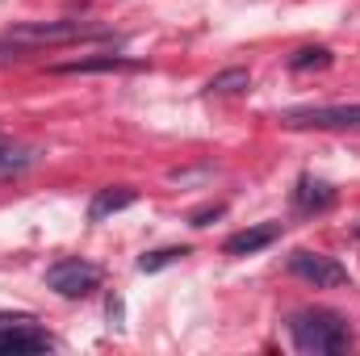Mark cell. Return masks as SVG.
<instances>
[{"instance_id": "6da1fadb", "label": "cell", "mask_w": 360, "mask_h": 356, "mask_svg": "<svg viewBox=\"0 0 360 356\" xmlns=\"http://www.w3.org/2000/svg\"><path fill=\"white\" fill-rule=\"evenodd\" d=\"M289 340L302 356H331L352 348V327L344 323V314L323 310V306H306L289 314Z\"/></svg>"}, {"instance_id": "7a4b0ae2", "label": "cell", "mask_w": 360, "mask_h": 356, "mask_svg": "<svg viewBox=\"0 0 360 356\" xmlns=\"http://www.w3.org/2000/svg\"><path fill=\"white\" fill-rule=\"evenodd\" d=\"M4 38L17 42L21 51H38V46H63V42H80V38H105V30L89 25V21H21Z\"/></svg>"}, {"instance_id": "3957f363", "label": "cell", "mask_w": 360, "mask_h": 356, "mask_svg": "<svg viewBox=\"0 0 360 356\" xmlns=\"http://www.w3.org/2000/svg\"><path fill=\"white\" fill-rule=\"evenodd\" d=\"M289 130H360V105H293L281 113Z\"/></svg>"}, {"instance_id": "277c9868", "label": "cell", "mask_w": 360, "mask_h": 356, "mask_svg": "<svg viewBox=\"0 0 360 356\" xmlns=\"http://www.w3.org/2000/svg\"><path fill=\"white\" fill-rule=\"evenodd\" d=\"M51 348H55V336L38 327L30 314H0V356H34Z\"/></svg>"}, {"instance_id": "5b68a950", "label": "cell", "mask_w": 360, "mask_h": 356, "mask_svg": "<svg viewBox=\"0 0 360 356\" xmlns=\"http://www.w3.org/2000/svg\"><path fill=\"white\" fill-rule=\"evenodd\" d=\"M285 268H289L297 281H310L314 289H335V285H348V281H352V276H348V268L340 265L335 256H323V252H306V248L289 252Z\"/></svg>"}, {"instance_id": "8992f818", "label": "cell", "mask_w": 360, "mask_h": 356, "mask_svg": "<svg viewBox=\"0 0 360 356\" xmlns=\"http://www.w3.org/2000/svg\"><path fill=\"white\" fill-rule=\"evenodd\" d=\"M46 285L59 298H89L92 289L101 285V268L80 260V256H68V260H55L46 268Z\"/></svg>"}, {"instance_id": "52a82bcc", "label": "cell", "mask_w": 360, "mask_h": 356, "mask_svg": "<svg viewBox=\"0 0 360 356\" xmlns=\"http://www.w3.org/2000/svg\"><path fill=\"white\" fill-rule=\"evenodd\" d=\"M55 76H92V72H143L139 59L126 55H92V59H72V63H55Z\"/></svg>"}, {"instance_id": "ba28073f", "label": "cell", "mask_w": 360, "mask_h": 356, "mask_svg": "<svg viewBox=\"0 0 360 356\" xmlns=\"http://www.w3.org/2000/svg\"><path fill=\"white\" fill-rule=\"evenodd\" d=\"M281 239V222H260V227H243V231H235L226 243H222V252L226 256H252V252H260V248H269Z\"/></svg>"}, {"instance_id": "9c48e42d", "label": "cell", "mask_w": 360, "mask_h": 356, "mask_svg": "<svg viewBox=\"0 0 360 356\" xmlns=\"http://www.w3.org/2000/svg\"><path fill=\"white\" fill-rule=\"evenodd\" d=\"M331 205H335V189L331 184L310 180V177L297 180V189H293V210L297 214H327Z\"/></svg>"}, {"instance_id": "30bf717a", "label": "cell", "mask_w": 360, "mask_h": 356, "mask_svg": "<svg viewBox=\"0 0 360 356\" xmlns=\"http://www.w3.org/2000/svg\"><path fill=\"white\" fill-rule=\"evenodd\" d=\"M134 201H139V193H134V189H126V184H117V189H101V193L89 201V218H92V222H105V218H113V214L130 210Z\"/></svg>"}, {"instance_id": "8fae6325", "label": "cell", "mask_w": 360, "mask_h": 356, "mask_svg": "<svg viewBox=\"0 0 360 356\" xmlns=\"http://www.w3.org/2000/svg\"><path fill=\"white\" fill-rule=\"evenodd\" d=\"M248 89H252V72L248 68H226V72H218L205 84L210 96H239V92H248Z\"/></svg>"}, {"instance_id": "7c38bea8", "label": "cell", "mask_w": 360, "mask_h": 356, "mask_svg": "<svg viewBox=\"0 0 360 356\" xmlns=\"http://www.w3.org/2000/svg\"><path fill=\"white\" fill-rule=\"evenodd\" d=\"M335 63V55L327 46H302L289 55V72H327Z\"/></svg>"}, {"instance_id": "4fadbf2b", "label": "cell", "mask_w": 360, "mask_h": 356, "mask_svg": "<svg viewBox=\"0 0 360 356\" xmlns=\"http://www.w3.org/2000/svg\"><path fill=\"white\" fill-rule=\"evenodd\" d=\"M34 160H38V151H34V147H4V143H0V180L21 177Z\"/></svg>"}, {"instance_id": "5bb4252c", "label": "cell", "mask_w": 360, "mask_h": 356, "mask_svg": "<svg viewBox=\"0 0 360 356\" xmlns=\"http://www.w3.org/2000/svg\"><path fill=\"white\" fill-rule=\"evenodd\" d=\"M188 256V248H155V252H147V256H139V272H160V268L176 265Z\"/></svg>"}, {"instance_id": "9a60e30c", "label": "cell", "mask_w": 360, "mask_h": 356, "mask_svg": "<svg viewBox=\"0 0 360 356\" xmlns=\"http://www.w3.org/2000/svg\"><path fill=\"white\" fill-rule=\"evenodd\" d=\"M222 214H226V205H222V201L201 205V210H193V214H188V227H210V222H214V218H222Z\"/></svg>"}, {"instance_id": "2e32d148", "label": "cell", "mask_w": 360, "mask_h": 356, "mask_svg": "<svg viewBox=\"0 0 360 356\" xmlns=\"http://www.w3.org/2000/svg\"><path fill=\"white\" fill-rule=\"evenodd\" d=\"M17 59H21V46L8 42V38H0V68H8V63H17Z\"/></svg>"}, {"instance_id": "e0dca14e", "label": "cell", "mask_w": 360, "mask_h": 356, "mask_svg": "<svg viewBox=\"0 0 360 356\" xmlns=\"http://www.w3.org/2000/svg\"><path fill=\"white\" fill-rule=\"evenodd\" d=\"M0 143H4V139H0Z\"/></svg>"}]
</instances>
